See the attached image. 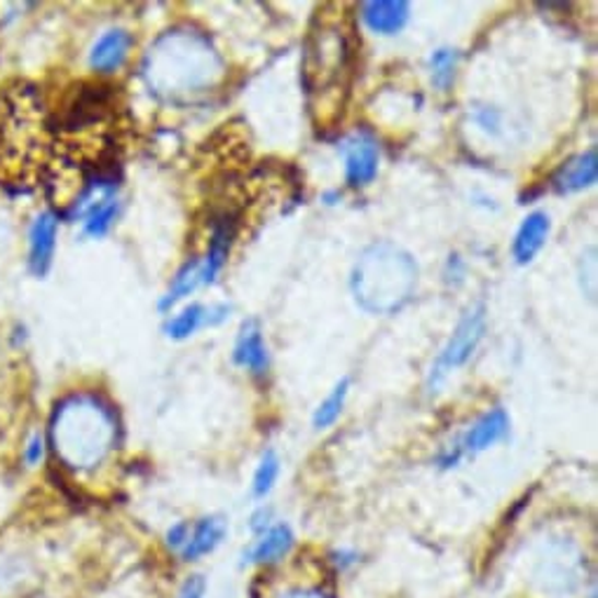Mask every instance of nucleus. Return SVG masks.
Masks as SVG:
<instances>
[{
	"mask_svg": "<svg viewBox=\"0 0 598 598\" xmlns=\"http://www.w3.org/2000/svg\"><path fill=\"white\" fill-rule=\"evenodd\" d=\"M598 176V156L596 148H589L587 153H579L571 158L566 164H561L556 174L552 176V188L559 195L579 193L585 188H591Z\"/></svg>",
	"mask_w": 598,
	"mask_h": 598,
	"instance_id": "nucleus-10",
	"label": "nucleus"
},
{
	"mask_svg": "<svg viewBox=\"0 0 598 598\" xmlns=\"http://www.w3.org/2000/svg\"><path fill=\"white\" fill-rule=\"evenodd\" d=\"M484 334H486V308L474 306L462 314V320L458 322L453 336L448 338V343L444 345L435 369H432L429 388H437L448 373L464 367V364H468L472 359V355L476 353L479 343L484 341Z\"/></svg>",
	"mask_w": 598,
	"mask_h": 598,
	"instance_id": "nucleus-4",
	"label": "nucleus"
},
{
	"mask_svg": "<svg viewBox=\"0 0 598 598\" xmlns=\"http://www.w3.org/2000/svg\"><path fill=\"white\" fill-rule=\"evenodd\" d=\"M232 359H235L238 367L246 369L254 376H265L271 367L268 359V347H265L263 334L256 322H246L240 331V338L235 343V353H232Z\"/></svg>",
	"mask_w": 598,
	"mask_h": 598,
	"instance_id": "nucleus-13",
	"label": "nucleus"
},
{
	"mask_svg": "<svg viewBox=\"0 0 598 598\" xmlns=\"http://www.w3.org/2000/svg\"><path fill=\"white\" fill-rule=\"evenodd\" d=\"M199 285H203V258H191L184 268L179 271V275L172 281V289L162 296L160 310L168 312L172 310L181 298L191 296Z\"/></svg>",
	"mask_w": 598,
	"mask_h": 598,
	"instance_id": "nucleus-16",
	"label": "nucleus"
},
{
	"mask_svg": "<svg viewBox=\"0 0 598 598\" xmlns=\"http://www.w3.org/2000/svg\"><path fill=\"white\" fill-rule=\"evenodd\" d=\"M226 538V521L221 517H205L195 526H191V536L184 550H181V559L186 563L199 561L203 556L211 554Z\"/></svg>",
	"mask_w": 598,
	"mask_h": 598,
	"instance_id": "nucleus-15",
	"label": "nucleus"
},
{
	"mask_svg": "<svg viewBox=\"0 0 598 598\" xmlns=\"http://www.w3.org/2000/svg\"><path fill=\"white\" fill-rule=\"evenodd\" d=\"M49 453V441L45 432H33V435L22 446V462L28 470H38L41 464L47 460Z\"/></svg>",
	"mask_w": 598,
	"mask_h": 598,
	"instance_id": "nucleus-22",
	"label": "nucleus"
},
{
	"mask_svg": "<svg viewBox=\"0 0 598 598\" xmlns=\"http://www.w3.org/2000/svg\"><path fill=\"white\" fill-rule=\"evenodd\" d=\"M203 324H209V310L203 308V306L193 303V306L181 310L176 314V318H172L170 324H168V329H164V331H168V336L174 338V341H186Z\"/></svg>",
	"mask_w": 598,
	"mask_h": 598,
	"instance_id": "nucleus-18",
	"label": "nucleus"
},
{
	"mask_svg": "<svg viewBox=\"0 0 598 598\" xmlns=\"http://www.w3.org/2000/svg\"><path fill=\"white\" fill-rule=\"evenodd\" d=\"M287 598H326V596L320 591H291L287 594Z\"/></svg>",
	"mask_w": 598,
	"mask_h": 598,
	"instance_id": "nucleus-27",
	"label": "nucleus"
},
{
	"mask_svg": "<svg viewBox=\"0 0 598 598\" xmlns=\"http://www.w3.org/2000/svg\"><path fill=\"white\" fill-rule=\"evenodd\" d=\"M294 530L287 524H273L268 530L256 536L254 544L249 547L244 561L256 563V566H275V563L285 561L294 550Z\"/></svg>",
	"mask_w": 598,
	"mask_h": 598,
	"instance_id": "nucleus-9",
	"label": "nucleus"
},
{
	"mask_svg": "<svg viewBox=\"0 0 598 598\" xmlns=\"http://www.w3.org/2000/svg\"><path fill=\"white\" fill-rule=\"evenodd\" d=\"M331 561H334V563H336V568H338L341 573H345L347 568H353V566H355V563H357V554L341 550V552H336V554H334V559H331Z\"/></svg>",
	"mask_w": 598,
	"mask_h": 598,
	"instance_id": "nucleus-26",
	"label": "nucleus"
},
{
	"mask_svg": "<svg viewBox=\"0 0 598 598\" xmlns=\"http://www.w3.org/2000/svg\"><path fill=\"white\" fill-rule=\"evenodd\" d=\"M235 232H238L235 216H221V219L214 223L209 252H207V258L203 261V285H211L216 275L221 273V268L228 261L232 240H235Z\"/></svg>",
	"mask_w": 598,
	"mask_h": 598,
	"instance_id": "nucleus-14",
	"label": "nucleus"
},
{
	"mask_svg": "<svg viewBox=\"0 0 598 598\" xmlns=\"http://www.w3.org/2000/svg\"><path fill=\"white\" fill-rule=\"evenodd\" d=\"M418 285V265L392 242H376L361 252L353 273L357 303L376 314H390L409 303Z\"/></svg>",
	"mask_w": 598,
	"mask_h": 598,
	"instance_id": "nucleus-2",
	"label": "nucleus"
},
{
	"mask_svg": "<svg viewBox=\"0 0 598 598\" xmlns=\"http://www.w3.org/2000/svg\"><path fill=\"white\" fill-rule=\"evenodd\" d=\"M279 479V458L275 451H265L256 464L254 481H252V493L254 497L268 495Z\"/></svg>",
	"mask_w": 598,
	"mask_h": 598,
	"instance_id": "nucleus-21",
	"label": "nucleus"
},
{
	"mask_svg": "<svg viewBox=\"0 0 598 598\" xmlns=\"http://www.w3.org/2000/svg\"><path fill=\"white\" fill-rule=\"evenodd\" d=\"M273 509L271 507H261L252 514V521H249V528H252L254 536H261L263 530H268L273 524Z\"/></svg>",
	"mask_w": 598,
	"mask_h": 598,
	"instance_id": "nucleus-25",
	"label": "nucleus"
},
{
	"mask_svg": "<svg viewBox=\"0 0 598 598\" xmlns=\"http://www.w3.org/2000/svg\"><path fill=\"white\" fill-rule=\"evenodd\" d=\"M458 53L456 49H437L435 55H432L429 64H432V82H435L437 90L448 92L456 80V71H458Z\"/></svg>",
	"mask_w": 598,
	"mask_h": 598,
	"instance_id": "nucleus-20",
	"label": "nucleus"
},
{
	"mask_svg": "<svg viewBox=\"0 0 598 598\" xmlns=\"http://www.w3.org/2000/svg\"><path fill=\"white\" fill-rule=\"evenodd\" d=\"M347 71V43L343 31L334 24H322L312 31L306 53V82L310 92H329L343 82Z\"/></svg>",
	"mask_w": 598,
	"mask_h": 598,
	"instance_id": "nucleus-3",
	"label": "nucleus"
},
{
	"mask_svg": "<svg viewBox=\"0 0 598 598\" xmlns=\"http://www.w3.org/2000/svg\"><path fill=\"white\" fill-rule=\"evenodd\" d=\"M591 598H596V594H591Z\"/></svg>",
	"mask_w": 598,
	"mask_h": 598,
	"instance_id": "nucleus-28",
	"label": "nucleus"
},
{
	"mask_svg": "<svg viewBox=\"0 0 598 598\" xmlns=\"http://www.w3.org/2000/svg\"><path fill=\"white\" fill-rule=\"evenodd\" d=\"M207 579L203 575H188L186 583L181 585L176 598H205Z\"/></svg>",
	"mask_w": 598,
	"mask_h": 598,
	"instance_id": "nucleus-24",
	"label": "nucleus"
},
{
	"mask_svg": "<svg viewBox=\"0 0 598 598\" xmlns=\"http://www.w3.org/2000/svg\"><path fill=\"white\" fill-rule=\"evenodd\" d=\"M509 435V415L505 409H493L481 415V418L464 432L462 439L456 444L458 451L464 456H476L486 448L501 444Z\"/></svg>",
	"mask_w": 598,
	"mask_h": 598,
	"instance_id": "nucleus-6",
	"label": "nucleus"
},
{
	"mask_svg": "<svg viewBox=\"0 0 598 598\" xmlns=\"http://www.w3.org/2000/svg\"><path fill=\"white\" fill-rule=\"evenodd\" d=\"M378 174V146L367 135H355L345 143V179L353 188H367Z\"/></svg>",
	"mask_w": 598,
	"mask_h": 598,
	"instance_id": "nucleus-7",
	"label": "nucleus"
},
{
	"mask_svg": "<svg viewBox=\"0 0 598 598\" xmlns=\"http://www.w3.org/2000/svg\"><path fill=\"white\" fill-rule=\"evenodd\" d=\"M188 536H191V524L179 521L168 528V533H164V544H168V550L181 554V550H184L188 542Z\"/></svg>",
	"mask_w": 598,
	"mask_h": 598,
	"instance_id": "nucleus-23",
	"label": "nucleus"
},
{
	"mask_svg": "<svg viewBox=\"0 0 598 598\" xmlns=\"http://www.w3.org/2000/svg\"><path fill=\"white\" fill-rule=\"evenodd\" d=\"M59 216L55 211H41L28 228V265L36 277H45L53 268L57 249Z\"/></svg>",
	"mask_w": 598,
	"mask_h": 598,
	"instance_id": "nucleus-5",
	"label": "nucleus"
},
{
	"mask_svg": "<svg viewBox=\"0 0 598 598\" xmlns=\"http://www.w3.org/2000/svg\"><path fill=\"white\" fill-rule=\"evenodd\" d=\"M347 392H350V378H343L341 383L331 390V394L324 399V402L320 404V409L314 411V418H312V425L318 429H326L334 425L341 413H343V406H345V399H347Z\"/></svg>",
	"mask_w": 598,
	"mask_h": 598,
	"instance_id": "nucleus-19",
	"label": "nucleus"
},
{
	"mask_svg": "<svg viewBox=\"0 0 598 598\" xmlns=\"http://www.w3.org/2000/svg\"><path fill=\"white\" fill-rule=\"evenodd\" d=\"M131 45H135V38H131L129 31L125 28L106 31L90 49V69L96 73L120 71L129 57Z\"/></svg>",
	"mask_w": 598,
	"mask_h": 598,
	"instance_id": "nucleus-8",
	"label": "nucleus"
},
{
	"mask_svg": "<svg viewBox=\"0 0 598 598\" xmlns=\"http://www.w3.org/2000/svg\"><path fill=\"white\" fill-rule=\"evenodd\" d=\"M26 579L28 577L22 554L16 552L0 554V598H22Z\"/></svg>",
	"mask_w": 598,
	"mask_h": 598,
	"instance_id": "nucleus-17",
	"label": "nucleus"
},
{
	"mask_svg": "<svg viewBox=\"0 0 598 598\" xmlns=\"http://www.w3.org/2000/svg\"><path fill=\"white\" fill-rule=\"evenodd\" d=\"M550 230H552L550 216H547L544 211L528 214L524 223L519 226L517 238H514V244H511V254H514V258H517V263L526 265V263L533 261L542 252L547 238H550Z\"/></svg>",
	"mask_w": 598,
	"mask_h": 598,
	"instance_id": "nucleus-12",
	"label": "nucleus"
},
{
	"mask_svg": "<svg viewBox=\"0 0 598 598\" xmlns=\"http://www.w3.org/2000/svg\"><path fill=\"white\" fill-rule=\"evenodd\" d=\"M47 441L64 468L90 472L111 456L118 441V423L111 406L96 396H73L57 409Z\"/></svg>",
	"mask_w": 598,
	"mask_h": 598,
	"instance_id": "nucleus-1",
	"label": "nucleus"
},
{
	"mask_svg": "<svg viewBox=\"0 0 598 598\" xmlns=\"http://www.w3.org/2000/svg\"><path fill=\"white\" fill-rule=\"evenodd\" d=\"M409 3L404 0H373L361 5V20L378 36H396L409 22Z\"/></svg>",
	"mask_w": 598,
	"mask_h": 598,
	"instance_id": "nucleus-11",
	"label": "nucleus"
}]
</instances>
